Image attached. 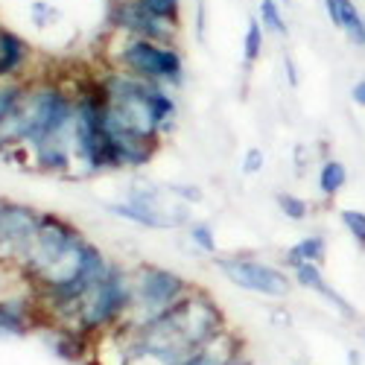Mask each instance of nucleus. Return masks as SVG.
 <instances>
[{
  "label": "nucleus",
  "mask_w": 365,
  "mask_h": 365,
  "mask_svg": "<svg viewBox=\"0 0 365 365\" xmlns=\"http://www.w3.org/2000/svg\"><path fill=\"white\" fill-rule=\"evenodd\" d=\"M97 73L108 97L103 111V129L164 146L167 135L175 129V120H178L175 91L158 82L138 79L126 71H117L108 65L100 68Z\"/></svg>",
  "instance_id": "1"
},
{
  "label": "nucleus",
  "mask_w": 365,
  "mask_h": 365,
  "mask_svg": "<svg viewBox=\"0 0 365 365\" xmlns=\"http://www.w3.org/2000/svg\"><path fill=\"white\" fill-rule=\"evenodd\" d=\"M129 313H132V266L111 257L108 269L79 295V301L73 304V310L62 324L76 327L88 339H97L103 333L114 330L117 324H123Z\"/></svg>",
  "instance_id": "2"
},
{
  "label": "nucleus",
  "mask_w": 365,
  "mask_h": 365,
  "mask_svg": "<svg viewBox=\"0 0 365 365\" xmlns=\"http://www.w3.org/2000/svg\"><path fill=\"white\" fill-rule=\"evenodd\" d=\"M106 65L126 71L146 82L167 85L173 91L185 88V82H187V62H185L181 47L152 41V38L111 33L108 47H106Z\"/></svg>",
  "instance_id": "3"
},
{
  "label": "nucleus",
  "mask_w": 365,
  "mask_h": 365,
  "mask_svg": "<svg viewBox=\"0 0 365 365\" xmlns=\"http://www.w3.org/2000/svg\"><path fill=\"white\" fill-rule=\"evenodd\" d=\"M190 207L193 205L175 199L167 190V185H158V181H149V178H132L123 190V199L103 202L106 214L146 231L187 228L193 222Z\"/></svg>",
  "instance_id": "4"
},
{
  "label": "nucleus",
  "mask_w": 365,
  "mask_h": 365,
  "mask_svg": "<svg viewBox=\"0 0 365 365\" xmlns=\"http://www.w3.org/2000/svg\"><path fill=\"white\" fill-rule=\"evenodd\" d=\"M193 289L196 284L187 275H181L178 269L140 260L132 266V313L126 322L146 324L158 319L167 310H173L181 298H187Z\"/></svg>",
  "instance_id": "5"
},
{
  "label": "nucleus",
  "mask_w": 365,
  "mask_h": 365,
  "mask_svg": "<svg viewBox=\"0 0 365 365\" xmlns=\"http://www.w3.org/2000/svg\"><path fill=\"white\" fill-rule=\"evenodd\" d=\"M214 266L220 275L237 287V289H246V292H255L260 298H269V301H287L295 289V281L289 275V269L284 266H275L269 263L252 252H234V255H217L214 257Z\"/></svg>",
  "instance_id": "6"
},
{
  "label": "nucleus",
  "mask_w": 365,
  "mask_h": 365,
  "mask_svg": "<svg viewBox=\"0 0 365 365\" xmlns=\"http://www.w3.org/2000/svg\"><path fill=\"white\" fill-rule=\"evenodd\" d=\"M167 319L175 324L181 339L193 351H199L205 342H210L217 333H222L228 327V319L220 307V301L199 287L187 298H181L173 310H167Z\"/></svg>",
  "instance_id": "7"
},
{
  "label": "nucleus",
  "mask_w": 365,
  "mask_h": 365,
  "mask_svg": "<svg viewBox=\"0 0 365 365\" xmlns=\"http://www.w3.org/2000/svg\"><path fill=\"white\" fill-rule=\"evenodd\" d=\"M82 237H85V231L73 220L56 214V210H44V217L38 222V231H36L33 242H29L24 260H21V269L26 272L29 284H33L44 269H50Z\"/></svg>",
  "instance_id": "8"
},
{
  "label": "nucleus",
  "mask_w": 365,
  "mask_h": 365,
  "mask_svg": "<svg viewBox=\"0 0 365 365\" xmlns=\"http://www.w3.org/2000/svg\"><path fill=\"white\" fill-rule=\"evenodd\" d=\"M108 29L120 36H138V38H152L164 44H178L181 26L170 24L158 15H152L140 0H108Z\"/></svg>",
  "instance_id": "9"
},
{
  "label": "nucleus",
  "mask_w": 365,
  "mask_h": 365,
  "mask_svg": "<svg viewBox=\"0 0 365 365\" xmlns=\"http://www.w3.org/2000/svg\"><path fill=\"white\" fill-rule=\"evenodd\" d=\"M41 217H44V210L29 202H18V199L0 202V260L21 266L29 242H33L38 231Z\"/></svg>",
  "instance_id": "10"
},
{
  "label": "nucleus",
  "mask_w": 365,
  "mask_h": 365,
  "mask_svg": "<svg viewBox=\"0 0 365 365\" xmlns=\"http://www.w3.org/2000/svg\"><path fill=\"white\" fill-rule=\"evenodd\" d=\"M41 327H44V313L33 284L0 298V336L4 339H24Z\"/></svg>",
  "instance_id": "11"
},
{
  "label": "nucleus",
  "mask_w": 365,
  "mask_h": 365,
  "mask_svg": "<svg viewBox=\"0 0 365 365\" xmlns=\"http://www.w3.org/2000/svg\"><path fill=\"white\" fill-rule=\"evenodd\" d=\"M36 76V47L18 29L0 24V82H24Z\"/></svg>",
  "instance_id": "12"
},
{
  "label": "nucleus",
  "mask_w": 365,
  "mask_h": 365,
  "mask_svg": "<svg viewBox=\"0 0 365 365\" xmlns=\"http://www.w3.org/2000/svg\"><path fill=\"white\" fill-rule=\"evenodd\" d=\"M327 21L354 44L365 50V15L359 12L356 0H322Z\"/></svg>",
  "instance_id": "13"
},
{
  "label": "nucleus",
  "mask_w": 365,
  "mask_h": 365,
  "mask_svg": "<svg viewBox=\"0 0 365 365\" xmlns=\"http://www.w3.org/2000/svg\"><path fill=\"white\" fill-rule=\"evenodd\" d=\"M284 269H292L298 263H324L327 260V237L313 231V234H304L298 242H292V246L284 252Z\"/></svg>",
  "instance_id": "14"
},
{
  "label": "nucleus",
  "mask_w": 365,
  "mask_h": 365,
  "mask_svg": "<svg viewBox=\"0 0 365 365\" xmlns=\"http://www.w3.org/2000/svg\"><path fill=\"white\" fill-rule=\"evenodd\" d=\"M348 178H351V173H348V167H345L339 158H324L322 167H319L316 187H319V193H322L327 202H333V199H336V196L348 187Z\"/></svg>",
  "instance_id": "15"
},
{
  "label": "nucleus",
  "mask_w": 365,
  "mask_h": 365,
  "mask_svg": "<svg viewBox=\"0 0 365 365\" xmlns=\"http://www.w3.org/2000/svg\"><path fill=\"white\" fill-rule=\"evenodd\" d=\"M185 240L193 246V252L199 257H217L220 255V242H217V228L205 222V220H193L185 228Z\"/></svg>",
  "instance_id": "16"
},
{
  "label": "nucleus",
  "mask_w": 365,
  "mask_h": 365,
  "mask_svg": "<svg viewBox=\"0 0 365 365\" xmlns=\"http://www.w3.org/2000/svg\"><path fill=\"white\" fill-rule=\"evenodd\" d=\"M263 50H266V29H263L260 18L252 15L246 24V33H242V65H246V71H252L260 62Z\"/></svg>",
  "instance_id": "17"
},
{
  "label": "nucleus",
  "mask_w": 365,
  "mask_h": 365,
  "mask_svg": "<svg viewBox=\"0 0 365 365\" xmlns=\"http://www.w3.org/2000/svg\"><path fill=\"white\" fill-rule=\"evenodd\" d=\"M257 18H260L266 33L278 36V38H287L289 36V24H287L284 6L278 4V0H257Z\"/></svg>",
  "instance_id": "18"
},
{
  "label": "nucleus",
  "mask_w": 365,
  "mask_h": 365,
  "mask_svg": "<svg viewBox=\"0 0 365 365\" xmlns=\"http://www.w3.org/2000/svg\"><path fill=\"white\" fill-rule=\"evenodd\" d=\"M275 207L281 210V217H287L289 222H307L310 214H313L310 199H304L298 193H289V190L275 193Z\"/></svg>",
  "instance_id": "19"
},
{
  "label": "nucleus",
  "mask_w": 365,
  "mask_h": 365,
  "mask_svg": "<svg viewBox=\"0 0 365 365\" xmlns=\"http://www.w3.org/2000/svg\"><path fill=\"white\" fill-rule=\"evenodd\" d=\"M289 275H292L295 287L307 289V292H316V295H319V292L324 289V284H327V278H324V272H322L319 263H298V266L289 269Z\"/></svg>",
  "instance_id": "20"
},
{
  "label": "nucleus",
  "mask_w": 365,
  "mask_h": 365,
  "mask_svg": "<svg viewBox=\"0 0 365 365\" xmlns=\"http://www.w3.org/2000/svg\"><path fill=\"white\" fill-rule=\"evenodd\" d=\"M58 21H62V9L50 4V0H33V4H29V24L41 29V33H47Z\"/></svg>",
  "instance_id": "21"
},
{
  "label": "nucleus",
  "mask_w": 365,
  "mask_h": 365,
  "mask_svg": "<svg viewBox=\"0 0 365 365\" xmlns=\"http://www.w3.org/2000/svg\"><path fill=\"white\" fill-rule=\"evenodd\" d=\"M339 225L356 242V249L365 252V210H359V207H342L339 210Z\"/></svg>",
  "instance_id": "22"
},
{
  "label": "nucleus",
  "mask_w": 365,
  "mask_h": 365,
  "mask_svg": "<svg viewBox=\"0 0 365 365\" xmlns=\"http://www.w3.org/2000/svg\"><path fill=\"white\" fill-rule=\"evenodd\" d=\"M29 287V278L26 272L18 266V263H9V260H0V298H6L18 289Z\"/></svg>",
  "instance_id": "23"
},
{
  "label": "nucleus",
  "mask_w": 365,
  "mask_h": 365,
  "mask_svg": "<svg viewBox=\"0 0 365 365\" xmlns=\"http://www.w3.org/2000/svg\"><path fill=\"white\" fill-rule=\"evenodd\" d=\"M140 4L170 24H178L181 26V12H185V0H140Z\"/></svg>",
  "instance_id": "24"
},
{
  "label": "nucleus",
  "mask_w": 365,
  "mask_h": 365,
  "mask_svg": "<svg viewBox=\"0 0 365 365\" xmlns=\"http://www.w3.org/2000/svg\"><path fill=\"white\" fill-rule=\"evenodd\" d=\"M319 295H322V298L330 304L333 313H339L345 322H356V319H359V316H356V310H354V304H351V301H348V298H345L339 289H333L330 284H324V289H322Z\"/></svg>",
  "instance_id": "25"
},
{
  "label": "nucleus",
  "mask_w": 365,
  "mask_h": 365,
  "mask_svg": "<svg viewBox=\"0 0 365 365\" xmlns=\"http://www.w3.org/2000/svg\"><path fill=\"white\" fill-rule=\"evenodd\" d=\"M167 190L181 199V202H187V205H202L205 202V190L199 185H190V181H173V185H167Z\"/></svg>",
  "instance_id": "26"
},
{
  "label": "nucleus",
  "mask_w": 365,
  "mask_h": 365,
  "mask_svg": "<svg viewBox=\"0 0 365 365\" xmlns=\"http://www.w3.org/2000/svg\"><path fill=\"white\" fill-rule=\"evenodd\" d=\"M263 167H266V152L260 146H249L246 155H242V161H240V173L242 175H260Z\"/></svg>",
  "instance_id": "27"
},
{
  "label": "nucleus",
  "mask_w": 365,
  "mask_h": 365,
  "mask_svg": "<svg viewBox=\"0 0 365 365\" xmlns=\"http://www.w3.org/2000/svg\"><path fill=\"white\" fill-rule=\"evenodd\" d=\"M281 68H284L287 85H289V88H298V85H301V71H298V62L292 58V53H284V58H281Z\"/></svg>",
  "instance_id": "28"
},
{
  "label": "nucleus",
  "mask_w": 365,
  "mask_h": 365,
  "mask_svg": "<svg viewBox=\"0 0 365 365\" xmlns=\"http://www.w3.org/2000/svg\"><path fill=\"white\" fill-rule=\"evenodd\" d=\"M196 41L205 44L207 41V4L196 0Z\"/></svg>",
  "instance_id": "29"
},
{
  "label": "nucleus",
  "mask_w": 365,
  "mask_h": 365,
  "mask_svg": "<svg viewBox=\"0 0 365 365\" xmlns=\"http://www.w3.org/2000/svg\"><path fill=\"white\" fill-rule=\"evenodd\" d=\"M310 161H313V149H310V146H304V143H298V146H295V167L304 170Z\"/></svg>",
  "instance_id": "30"
},
{
  "label": "nucleus",
  "mask_w": 365,
  "mask_h": 365,
  "mask_svg": "<svg viewBox=\"0 0 365 365\" xmlns=\"http://www.w3.org/2000/svg\"><path fill=\"white\" fill-rule=\"evenodd\" d=\"M351 100H354L359 108H365V76H359V79L351 85Z\"/></svg>",
  "instance_id": "31"
},
{
  "label": "nucleus",
  "mask_w": 365,
  "mask_h": 365,
  "mask_svg": "<svg viewBox=\"0 0 365 365\" xmlns=\"http://www.w3.org/2000/svg\"><path fill=\"white\" fill-rule=\"evenodd\" d=\"M272 316H275V319H272V324H275V327H292V316H289L284 307L272 310Z\"/></svg>",
  "instance_id": "32"
},
{
  "label": "nucleus",
  "mask_w": 365,
  "mask_h": 365,
  "mask_svg": "<svg viewBox=\"0 0 365 365\" xmlns=\"http://www.w3.org/2000/svg\"><path fill=\"white\" fill-rule=\"evenodd\" d=\"M348 365H362V354L356 348H348Z\"/></svg>",
  "instance_id": "33"
},
{
  "label": "nucleus",
  "mask_w": 365,
  "mask_h": 365,
  "mask_svg": "<svg viewBox=\"0 0 365 365\" xmlns=\"http://www.w3.org/2000/svg\"><path fill=\"white\" fill-rule=\"evenodd\" d=\"M278 4H281L284 9H289V6H292V0H278Z\"/></svg>",
  "instance_id": "34"
},
{
  "label": "nucleus",
  "mask_w": 365,
  "mask_h": 365,
  "mask_svg": "<svg viewBox=\"0 0 365 365\" xmlns=\"http://www.w3.org/2000/svg\"><path fill=\"white\" fill-rule=\"evenodd\" d=\"M359 336H362V342H365V324H362V327H359Z\"/></svg>",
  "instance_id": "35"
},
{
  "label": "nucleus",
  "mask_w": 365,
  "mask_h": 365,
  "mask_svg": "<svg viewBox=\"0 0 365 365\" xmlns=\"http://www.w3.org/2000/svg\"><path fill=\"white\" fill-rule=\"evenodd\" d=\"M0 202H4V196H0Z\"/></svg>",
  "instance_id": "36"
}]
</instances>
